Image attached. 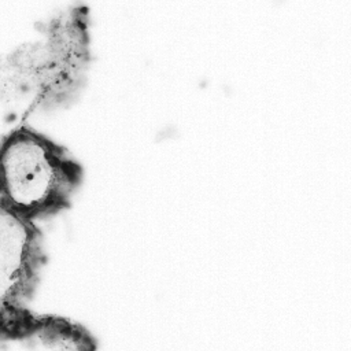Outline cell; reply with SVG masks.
<instances>
[{
    "label": "cell",
    "instance_id": "6da1fadb",
    "mask_svg": "<svg viewBox=\"0 0 351 351\" xmlns=\"http://www.w3.org/2000/svg\"><path fill=\"white\" fill-rule=\"evenodd\" d=\"M90 55L89 8H63L43 22L38 40L3 56L1 97L26 99L23 118L37 110L67 107L85 88Z\"/></svg>",
    "mask_w": 351,
    "mask_h": 351
},
{
    "label": "cell",
    "instance_id": "7a4b0ae2",
    "mask_svg": "<svg viewBox=\"0 0 351 351\" xmlns=\"http://www.w3.org/2000/svg\"><path fill=\"white\" fill-rule=\"evenodd\" d=\"M0 207L38 222L67 211L82 186V163L26 122L3 136Z\"/></svg>",
    "mask_w": 351,
    "mask_h": 351
},
{
    "label": "cell",
    "instance_id": "3957f363",
    "mask_svg": "<svg viewBox=\"0 0 351 351\" xmlns=\"http://www.w3.org/2000/svg\"><path fill=\"white\" fill-rule=\"evenodd\" d=\"M47 261L37 222L0 207V335L30 310Z\"/></svg>",
    "mask_w": 351,
    "mask_h": 351
},
{
    "label": "cell",
    "instance_id": "277c9868",
    "mask_svg": "<svg viewBox=\"0 0 351 351\" xmlns=\"http://www.w3.org/2000/svg\"><path fill=\"white\" fill-rule=\"evenodd\" d=\"M1 341H26L32 348L52 350H96V337L77 321L55 314H38L29 310Z\"/></svg>",
    "mask_w": 351,
    "mask_h": 351
}]
</instances>
